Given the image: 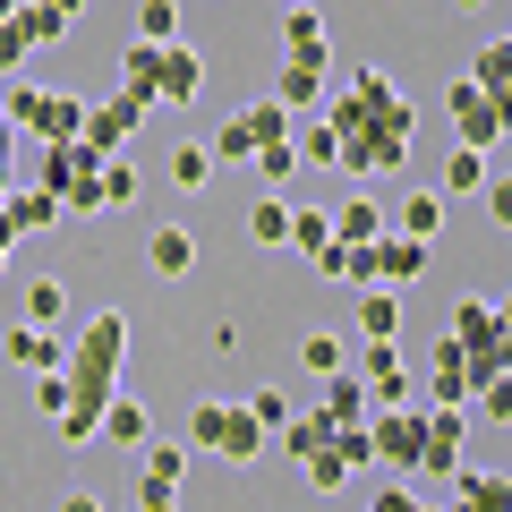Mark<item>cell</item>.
Here are the masks:
<instances>
[{
	"instance_id": "obj_1",
	"label": "cell",
	"mask_w": 512,
	"mask_h": 512,
	"mask_svg": "<svg viewBox=\"0 0 512 512\" xmlns=\"http://www.w3.org/2000/svg\"><path fill=\"white\" fill-rule=\"evenodd\" d=\"M325 128H333V163L359 171V180L402 171L410 146H419V111H410V94L393 86L384 69H350V86L333 94Z\"/></svg>"
},
{
	"instance_id": "obj_2",
	"label": "cell",
	"mask_w": 512,
	"mask_h": 512,
	"mask_svg": "<svg viewBox=\"0 0 512 512\" xmlns=\"http://www.w3.org/2000/svg\"><path fill=\"white\" fill-rule=\"evenodd\" d=\"M120 367H128V316H86V333H77V350H60V384H69V410L52 419L60 444H94V419H103V402L120 393Z\"/></svg>"
},
{
	"instance_id": "obj_3",
	"label": "cell",
	"mask_w": 512,
	"mask_h": 512,
	"mask_svg": "<svg viewBox=\"0 0 512 512\" xmlns=\"http://www.w3.org/2000/svg\"><path fill=\"white\" fill-rule=\"evenodd\" d=\"M35 188L60 205V222H86V214H103V154H94L86 137H60V146H43Z\"/></svg>"
},
{
	"instance_id": "obj_4",
	"label": "cell",
	"mask_w": 512,
	"mask_h": 512,
	"mask_svg": "<svg viewBox=\"0 0 512 512\" xmlns=\"http://www.w3.org/2000/svg\"><path fill=\"white\" fill-rule=\"evenodd\" d=\"M188 453L256 461V453H265V427L248 419V402H197V410H188Z\"/></svg>"
},
{
	"instance_id": "obj_5",
	"label": "cell",
	"mask_w": 512,
	"mask_h": 512,
	"mask_svg": "<svg viewBox=\"0 0 512 512\" xmlns=\"http://www.w3.org/2000/svg\"><path fill=\"white\" fill-rule=\"evenodd\" d=\"M453 350L470 359V384L504 376V308H495V291H470L453 308Z\"/></svg>"
},
{
	"instance_id": "obj_6",
	"label": "cell",
	"mask_w": 512,
	"mask_h": 512,
	"mask_svg": "<svg viewBox=\"0 0 512 512\" xmlns=\"http://www.w3.org/2000/svg\"><path fill=\"white\" fill-rule=\"evenodd\" d=\"M419 436H427V410H367V453L384 461L393 478H419Z\"/></svg>"
},
{
	"instance_id": "obj_7",
	"label": "cell",
	"mask_w": 512,
	"mask_h": 512,
	"mask_svg": "<svg viewBox=\"0 0 512 512\" xmlns=\"http://www.w3.org/2000/svg\"><path fill=\"white\" fill-rule=\"evenodd\" d=\"M444 103H453V137H461L470 154H504V128H512L504 94H487V86H453Z\"/></svg>"
},
{
	"instance_id": "obj_8",
	"label": "cell",
	"mask_w": 512,
	"mask_h": 512,
	"mask_svg": "<svg viewBox=\"0 0 512 512\" xmlns=\"http://www.w3.org/2000/svg\"><path fill=\"white\" fill-rule=\"evenodd\" d=\"M350 376L367 384V402H376V410H402V402H419V376L402 367V342H367Z\"/></svg>"
},
{
	"instance_id": "obj_9",
	"label": "cell",
	"mask_w": 512,
	"mask_h": 512,
	"mask_svg": "<svg viewBox=\"0 0 512 512\" xmlns=\"http://www.w3.org/2000/svg\"><path fill=\"white\" fill-rule=\"evenodd\" d=\"M146 111H154L146 94H128V86H120V94H111V103H86V128H77V137H86L94 154H120L128 137L146 128Z\"/></svg>"
},
{
	"instance_id": "obj_10",
	"label": "cell",
	"mask_w": 512,
	"mask_h": 512,
	"mask_svg": "<svg viewBox=\"0 0 512 512\" xmlns=\"http://www.w3.org/2000/svg\"><path fill=\"white\" fill-rule=\"evenodd\" d=\"M197 94H205V60L180 35L154 43V103H197Z\"/></svg>"
},
{
	"instance_id": "obj_11",
	"label": "cell",
	"mask_w": 512,
	"mask_h": 512,
	"mask_svg": "<svg viewBox=\"0 0 512 512\" xmlns=\"http://www.w3.org/2000/svg\"><path fill=\"white\" fill-rule=\"evenodd\" d=\"M461 444H470V419H461V410H427V436H419V478H453V470H461Z\"/></svg>"
},
{
	"instance_id": "obj_12",
	"label": "cell",
	"mask_w": 512,
	"mask_h": 512,
	"mask_svg": "<svg viewBox=\"0 0 512 512\" xmlns=\"http://www.w3.org/2000/svg\"><path fill=\"white\" fill-rule=\"evenodd\" d=\"M419 393H427V410H461V402H470V359H461V350H453V333H444V342H436V359H427Z\"/></svg>"
},
{
	"instance_id": "obj_13",
	"label": "cell",
	"mask_w": 512,
	"mask_h": 512,
	"mask_svg": "<svg viewBox=\"0 0 512 512\" xmlns=\"http://www.w3.org/2000/svg\"><path fill=\"white\" fill-rule=\"evenodd\" d=\"M325 77H333V52H291L282 77H274V103L282 111H308L316 94H325Z\"/></svg>"
},
{
	"instance_id": "obj_14",
	"label": "cell",
	"mask_w": 512,
	"mask_h": 512,
	"mask_svg": "<svg viewBox=\"0 0 512 512\" xmlns=\"http://www.w3.org/2000/svg\"><path fill=\"white\" fill-rule=\"evenodd\" d=\"M367 248H376V282H393V291H410L427 274V239H410V231H376Z\"/></svg>"
},
{
	"instance_id": "obj_15",
	"label": "cell",
	"mask_w": 512,
	"mask_h": 512,
	"mask_svg": "<svg viewBox=\"0 0 512 512\" xmlns=\"http://www.w3.org/2000/svg\"><path fill=\"white\" fill-rule=\"evenodd\" d=\"M444 487H453V504H436V512H512V478L504 470H453Z\"/></svg>"
},
{
	"instance_id": "obj_16",
	"label": "cell",
	"mask_w": 512,
	"mask_h": 512,
	"mask_svg": "<svg viewBox=\"0 0 512 512\" xmlns=\"http://www.w3.org/2000/svg\"><path fill=\"white\" fill-rule=\"evenodd\" d=\"M359 342H402V291L393 282H367L359 291Z\"/></svg>"
},
{
	"instance_id": "obj_17",
	"label": "cell",
	"mask_w": 512,
	"mask_h": 512,
	"mask_svg": "<svg viewBox=\"0 0 512 512\" xmlns=\"http://www.w3.org/2000/svg\"><path fill=\"white\" fill-rule=\"evenodd\" d=\"M146 265L163 282H180V274H197V231H180V222H163V231L146 239Z\"/></svg>"
},
{
	"instance_id": "obj_18",
	"label": "cell",
	"mask_w": 512,
	"mask_h": 512,
	"mask_svg": "<svg viewBox=\"0 0 512 512\" xmlns=\"http://www.w3.org/2000/svg\"><path fill=\"white\" fill-rule=\"evenodd\" d=\"M94 436H111V444H146L154 419H146V402H137V393H111L103 419H94Z\"/></svg>"
},
{
	"instance_id": "obj_19",
	"label": "cell",
	"mask_w": 512,
	"mask_h": 512,
	"mask_svg": "<svg viewBox=\"0 0 512 512\" xmlns=\"http://www.w3.org/2000/svg\"><path fill=\"white\" fill-rule=\"evenodd\" d=\"M9 359H18L26 376H43V367H60V325H18V333H9Z\"/></svg>"
},
{
	"instance_id": "obj_20",
	"label": "cell",
	"mask_w": 512,
	"mask_h": 512,
	"mask_svg": "<svg viewBox=\"0 0 512 512\" xmlns=\"http://www.w3.org/2000/svg\"><path fill=\"white\" fill-rule=\"evenodd\" d=\"M393 231H410V239H436V231H444V197H436V188H410V197L393 205Z\"/></svg>"
},
{
	"instance_id": "obj_21",
	"label": "cell",
	"mask_w": 512,
	"mask_h": 512,
	"mask_svg": "<svg viewBox=\"0 0 512 512\" xmlns=\"http://www.w3.org/2000/svg\"><path fill=\"white\" fill-rule=\"evenodd\" d=\"M367 410H376V402H367V384L350 376V367H333V376H325V419H367Z\"/></svg>"
},
{
	"instance_id": "obj_22",
	"label": "cell",
	"mask_w": 512,
	"mask_h": 512,
	"mask_svg": "<svg viewBox=\"0 0 512 512\" xmlns=\"http://www.w3.org/2000/svg\"><path fill=\"white\" fill-rule=\"evenodd\" d=\"M248 239H256V248H282V239H291V205H282V197H256L248 205Z\"/></svg>"
},
{
	"instance_id": "obj_23",
	"label": "cell",
	"mask_w": 512,
	"mask_h": 512,
	"mask_svg": "<svg viewBox=\"0 0 512 512\" xmlns=\"http://www.w3.org/2000/svg\"><path fill=\"white\" fill-rule=\"evenodd\" d=\"M239 120H248V137H256V146H291V111H282L274 94H265V103H248Z\"/></svg>"
},
{
	"instance_id": "obj_24",
	"label": "cell",
	"mask_w": 512,
	"mask_h": 512,
	"mask_svg": "<svg viewBox=\"0 0 512 512\" xmlns=\"http://www.w3.org/2000/svg\"><path fill=\"white\" fill-rule=\"evenodd\" d=\"M282 43H291V52H333V43H325V18H316V0H299L291 18H282Z\"/></svg>"
},
{
	"instance_id": "obj_25",
	"label": "cell",
	"mask_w": 512,
	"mask_h": 512,
	"mask_svg": "<svg viewBox=\"0 0 512 512\" xmlns=\"http://www.w3.org/2000/svg\"><path fill=\"white\" fill-rule=\"evenodd\" d=\"M376 231H384V214H376V205H367V197H350L342 214H333V239H350V248H367V239H376Z\"/></svg>"
},
{
	"instance_id": "obj_26",
	"label": "cell",
	"mask_w": 512,
	"mask_h": 512,
	"mask_svg": "<svg viewBox=\"0 0 512 512\" xmlns=\"http://www.w3.org/2000/svg\"><path fill=\"white\" fill-rule=\"evenodd\" d=\"M325 239H333V214H299V205H291V239H282V248H299V256L316 265V256H325Z\"/></svg>"
},
{
	"instance_id": "obj_27",
	"label": "cell",
	"mask_w": 512,
	"mask_h": 512,
	"mask_svg": "<svg viewBox=\"0 0 512 512\" xmlns=\"http://www.w3.org/2000/svg\"><path fill=\"white\" fill-rule=\"evenodd\" d=\"M180 35V0H137V43H171Z\"/></svg>"
},
{
	"instance_id": "obj_28",
	"label": "cell",
	"mask_w": 512,
	"mask_h": 512,
	"mask_svg": "<svg viewBox=\"0 0 512 512\" xmlns=\"http://www.w3.org/2000/svg\"><path fill=\"white\" fill-rule=\"evenodd\" d=\"M299 367H308V376H333V367H350L342 333H308V342H299Z\"/></svg>"
},
{
	"instance_id": "obj_29",
	"label": "cell",
	"mask_w": 512,
	"mask_h": 512,
	"mask_svg": "<svg viewBox=\"0 0 512 512\" xmlns=\"http://www.w3.org/2000/svg\"><path fill=\"white\" fill-rule=\"evenodd\" d=\"M137 163H128V154H103V205H137Z\"/></svg>"
},
{
	"instance_id": "obj_30",
	"label": "cell",
	"mask_w": 512,
	"mask_h": 512,
	"mask_svg": "<svg viewBox=\"0 0 512 512\" xmlns=\"http://www.w3.org/2000/svg\"><path fill=\"white\" fill-rule=\"evenodd\" d=\"M26 325H69V291L60 282H35L26 291Z\"/></svg>"
},
{
	"instance_id": "obj_31",
	"label": "cell",
	"mask_w": 512,
	"mask_h": 512,
	"mask_svg": "<svg viewBox=\"0 0 512 512\" xmlns=\"http://www.w3.org/2000/svg\"><path fill=\"white\" fill-rule=\"evenodd\" d=\"M205 154H214V163H256V137H248V120L231 111V120H222V137H214Z\"/></svg>"
},
{
	"instance_id": "obj_32",
	"label": "cell",
	"mask_w": 512,
	"mask_h": 512,
	"mask_svg": "<svg viewBox=\"0 0 512 512\" xmlns=\"http://www.w3.org/2000/svg\"><path fill=\"white\" fill-rule=\"evenodd\" d=\"M444 188H453V197H470V188H487V154L453 146V163H444Z\"/></svg>"
},
{
	"instance_id": "obj_33",
	"label": "cell",
	"mask_w": 512,
	"mask_h": 512,
	"mask_svg": "<svg viewBox=\"0 0 512 512\" xmlns=\"http://www.w3.org/2000/svg\"><path fill=\"white\" fill-rule=\"evenodd\" d=\"M470 86H487V94H512V52H504V43H487V52H478Z\"/></svg>"
},
{
	"instance_id": "obj_34",
	"label": "cell",
	"mask_w": 512,
	"mask_h": 512,
	"mask_svg": "<svg viewBox=\"0 0 512 512\" xmlns=\"http://www.w3.org/2000/svg\"><path fill=\"white\" fill-rule=\"evenodd\" d=\"M248 419L265 427V436H274V427L291 419V393H282V384H256V393H248Z\"/></svg>"
},
{
	"instance_id": "obj_35",
	"label": "cell",
	"mask_w": 512,
	"mask_h": 512,
	"mask_svg": "<svg viewBox=\"0 0 512 512\" xmlns=\"http://www.w3.org/2000/svg\"><path fill=\"white\" fill-rule=\"evenodd\" d=\"M26 60H35V35H26L18 18H0V77H18Z\"/></svg>"
},
{
	"instance_id": "obj_36",
	"label": "cell",
	"mask_w": 512,
	"mask_h": 512,
	"mask_svg": "<svg viewBox=\"0 0 512 512\" xmlns=\"http://www.w3.org/2000/svg\"><path fill=\"white\" fill-rule=\"evenodd\" d=\"M171 180H180V188H205V180H214V154H205V146H171Z\"/></svg>"
},
{
	"instance_id": "obj_37",
	"label": "cell",
	"mask_w": 512,
	"mask_h": 512,
	"mask_svg": "<svg viewBox=\"0 0 512 512\" xmlns=\"http://www.w3.org/2000/svg\"><path fill=\"white\" fill-rule=\"evenodd\" d=\"M146 478H154V487H180V478H188V444H154V453H146Z\"/></svg>"
},
{
	"instance_id": "obj_38",
	"label": "cell",
	"mask_w": 512,
	"mask_h": 512,
	"mask_svg": "<svg viewBox=\"0 0 512 512\" xmlns=\"http://www.w3.org/2000/svg\"><path fill=\"white\" fill-rule=\"evenodd\" d=\"M18 26H26L35 43H60V35H69V18H52L43 0H18Z\"/></svg>"
},
{
	"instance_id": "obj_39",
	"label": "cell",
	"mask_w": 512,
	"mask_h": 512,
	"mask_svg": "<svg viewBox=\"0 0 512 512\" xmlns=\"http://www.w3.org/2000/svg\"><path fill=\"white\" fill-rule=\"evenodd\" d=\"M308 478H316V487H325V495H333V487H342V478H350V470H342V453H333V436H325V444H316V453H308Z\"/></svg>"
},
{
	"instance_id": "obj_40",
	"label": "cell",
	"mask_w": 512,
	"mask_h": 512,
	"mask_svg": "<svg viewBox=\"0 0 512 512\" xmlns=\"http://www.w3.org/2000/svg\"><path fill=\"white\" fill-rule=\"evenodd\" d=\"M367 512H436V504H427V495H410V478H393V487H384Z\"/></svg>"
},
{
	"instance_id": "obj_41",
	"label": "cell",
	"mask_w": 512,
	"mask_h": 512,
	"mask_svg": "<svg viewBox=\"0 0 512 512\" xmlns=\"http://www.w3.org/2000/svg\"><path fill=\"white\" fill-rule=\"evenodd\" d=\"M35 402H43V419H60V410H69V384H60V367H43V376H35Z\"/></svg>"
},
{
	"instance_id": "obj_42",
	"label": "cell",
	"mask_w": 512,
	"mask_h": 512,
	"mask_svg": "<svg viewBox=\"0 0 512 512\" xmlns=\"http://www.w3.org/2000/svg\"><path fill=\"white\" fill-rule=\"evenodd\" d=\"M256 171H265V180H291V171H299V146H256Z\"/></svg>"
},
{
	"instance_id": "obj_43",
	"label": "cell",
	"mask_w": 512,
	"mask_h": 512,
	"mask_svg": "<svg viewBox=\"0 0 512 512\" xmlns=\"http://www.w3.org/2000/svg\"><path fill=\"white\" fill-rule=\"evenodd\" d=\"M9 180H18V128H9V111H0V197H9Z\"/></svg>"
},
{
	"instance_id": "obj_44",
	"label": "cell",
	"mask_w": 512,
	"mask_h": 512,
	"mask_svg": "<svg viewBox=\"0 0 512 512\" xmlns=\"http://www.w3.org/2000/svg\"><path fill=\"white\" fill-rule=\"evenodd\" d=\"M137 512H180V487H154L146 478V487H137Z\"/></svg>"
},
{
	"instance_id": "obj_45",
	"label": "cell",
	"mask_w": 512,
	"mask_h": 512,
	"mask_svg": "<svg viewBox=\"0 0 512 512\" xmlns=\"http://www.w3.org/2000/svg\"><path fill=\"white\" fill-rule=\"evenodd\" d=\"M52 512H103V504H94V495H86V487H69V495H60V504H52Z\"/></svg>"
},
{
	"instance_id": "obj_46",
	"label": "cell",
	"mask_w": 512,
	"mask_h": 512,
	"mask_svg": "<svg viewBox=\"0 0 512 512\" xmlns=\"http://www.w3.org/2000/svg\"><path fill=\"white\" fill-rule=\"evenodd\" d=\"M43 9H52V18H77V9H86V0H43Z\"/></svg>"
},
{
	"instance_id": "obj_47",
	"label": "cell",
	"mask_w": 512,
	"mask_h": 512,
	"mask_svg": "<svg viewBox=\"0 0 512 512\" xmlns=\"http://www.w3.org/2000/svg\"><path fill=\"white\" fill-rule=\"evenodd\" d=\"M0 18H18V0H0Z\"/></svg>"
},
{
	"instance_id": "obj_48",
	"label": "cell",
	"mask_w": 512,
	"mask_h": 512,
	"mask_svg": "<svg viewBox=\"0 0 512 512\" xmlns=\"http://www.w3.org/2000/svg\"><path fill=\"white\" fill-rule=\"evenodd\" d=\"M0 274H9V239H0Z\"/></svg>"
},
{
	"instance_id": "obj_49",
	"label": "cell",
	"mask_w": 512,
	"mask_h": 512,
	"mask_svg": "<svg viewBox=\"0 0 512 512\" xmlns=\"http://www.w3.org/2000/svg\"><path fill=\"white\" fill-rule=\"evenodd\" d=\"M461 9H478V0H461Z\"/></svg>"
},
{
	"instance_id": "obj_50",
	"label": "cell",
	"mask_w": 512,
	"mask_h": 512,
	"mask_svg": "<svg viewBox=\"0 0 512 512\" xmlns=\"http://www.w3.org/2000/svg\"><path fill=\"white\" fill-rule=\"evenodd\" d=\"M291 9H299V0H291Z\"/></svg>"
}]
</instances>
